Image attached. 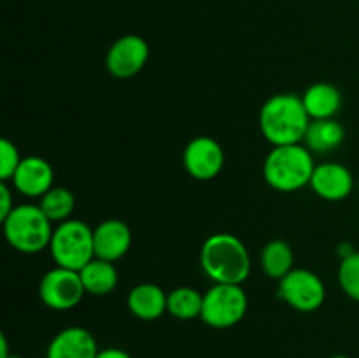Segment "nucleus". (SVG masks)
<instances>
[{"instance_id":"6","label":"nucleus","mask_w":359,"mask_h":358,"mask_svg":"<svg viewBox=\"0 0 359 358\" xmlns=\"http://www.w3.org/2000/svg\"><path fill=\"white\" fill-rule=\"evenodd\" d=\"M248 312V295L242 284L214 283L203 293L202 319L212 329H230L241 323Z\"/></svg>"},{"instance_id":"13","label":"nucleus","mask_w":359,"mask_h":358,"mask_svg":"<svg viewBox=\"0 0 359 358\" xmlns=\"http://www.w3.org/2000/svg\"><path fill=\"white\" fill-rule=\"evenodd\" d=\"M95 256L107 262H118L128 253L132 246V232L121 220H104L97 228H93Z\"/></svg>"},{"instance_id":"15","label":"nucleus","mask_w":359,"mask_h":358,"mask_svg":"<svg viewBox=\"0 0 359 358\" xmlns=\"http://www.w3.org/2000/svg\"><path fill=\"white\" fill-rule=\"evenodd\" d=\"M168 293L154 283H140L130 290L126 305L135 318L154 321L167 312Z\"/></svg>"},{"instance_id":"21","label":"nucleus","mask_w":359,"mask_h":358,"mask_svg":"<svg viewBox=\"0 0 359 358\" xmlns=\"http://www.w3.org/2000/svg\"><path fill=\"white\" fill-rule=\"evenodd\" d=\"M39 207L51 223L58 225L70 220V214L74 213V207H76V199L70 190L63 188V186H53L48 193L41 197Z\"/></svg>"},{"instance_id":"2","label":"nucleus","mask_w":359,"mask_h":358,"mask_svg":"<svg viewBox=\"0 0 359 358\" xmlns=\"http://www.w3.org/2000/svg\"><path fill=\"white\" fill-rule=\"evenodd\" d=\"M200 265L214 283L242 284L251 274V256L238 237L214 234L200 249Z\"/></svg>"},{"instance_id":"19","label":"nucleus","mask_w":359,"mask_h":358,"mask_svg":"<svg viewBox=\"0 0 359 358\" xmlns=\"http://www.w3.org/2000/svg\"><path fill=\"white\" fill-rule=\"evenodd\" d=\"M259 263L262 269L270 279L280 281L286 274H290L294 269V253L293 248L287 244L286 241L280 239H273V241L266 242L259 255Z\"/></svg>"},{"instance_id":"9","label":"nucleus","mask_w":359,"mask_h":358,"mask_svg":"<svg viewBox=\"0 0 359 358\" xmlns=\"http://www.w3.org/2000/svg\"><path fill=\"white\" fill-rule=\"evenodd\" d=\"M149 60V44L135 34L116 39L105 55V69L116 79H130L146 67Z\"/></svg>"},{"instance_id":"5","label":"nucleus","mask_w":359,"mask_h":358,"mask_svg":"<svg viewBox=\"0 0 359 358\" xmlns=\"http://www.w3.org/2000/svg\"><path fill=\"white\" fill-rule=\"evenodd\" d=\"M49 253L56 265L81 270L95 258L93 228L81 220H67L53 230Z\"/></svg>"},{"instance_id":"1","label":"nucleus","mask_w":359,"mask_h":358,"mask_svg":"<svg viewBox=\"0 0 359 358\" xmlns=\"http://www.w3.org/2000/svg\"><path fill=\"white\" fill-rule=\"evenodd\" d=\"M309 125L302 97L294 93L272 95L259 111V130L272 146L304 144Z\"/></svg>"},{"instance_id":"20","label":"nucleus","mask_w":359,"mask_h":358,"mask_svg":"<svg viewBox=\"0 0 359 358\" xmlns=\"http://www.w3.org/2000/svg\"><path fill=\"white\" fill-rule=\"evenodd\" d=\"M203 295L191 286H177L168 291L167 312L177 319H195L202 314Z\"/></svg>"},{"instance_id":"29","label":"nucleus","mask_w":359,"mask_h":358,"mask_svg":"<svg viewBox=\"0 0 359 358\" xmlns=\"http://www.w3.org/2000/svg\"><path fill=\"white\" fill-rule=\"evenodd\" d=\"M358 192H359V178H358Z\"/></svg>"},{"instance_id":"24","label":"nucleus","mask_w":359,"mask_h":358,"mask_svg":"<svg viewBox=\"0 0 359 358\" xmlns=\"http://www.w3.org/2000/svg\"><path fill=\"white\" fill-rule=\"evenodd\" d=\"M0 200H2V206H0V220H6L11 214V211L16 207L13 204V193H11V188L7 186L6 181L0 183Z\"/></svg>"},{"instance_id":"22","label":"nucleus","mask_w":359,"mask_h":358,"mask_svg":"<svg viewBox=\"0 0 359 358\" xmlns=\"http://www.w3.org/2000/svg\"><path fill=\"white\" fill-rule=\"evenodd\" d=\"M339 284L347 297L359 302V251L340 260Z\"/></svg>"},{"instance_id":"18","label":"nucleus","mask_w":359,"mask_h":358,"mask_svg":"<svg viewBox=\"0 0 359 358\" xmlns=\"http://www.w3.org/2000/svg\"><path fill=\"white\" fill-rule=\"evenodd\" d=\"M79 274L86 293L93 295V297H105V295L112 293L118 286L119 277L114 263L97 258V256L90 263H86L79 270Z\"/></svg>"},{"instance_id":"8","label":"nucleus","mask_w":359,"mask_h":358,"mask_svg":"<svg viewBox=\"0 0 359 358\" xmlns=\"http://www.w3.org/2000/svg\"><path fill=\"white\" fill-rule=\"evenodd\" d=\"M277 297L300 312L318 311L326 298L321 277L309 269H293L279 281Z\"/></svg>"},{"instance_id":"17","label":"nucleus","mask_w":359,"mask_h":358,"mask_svg":"<svg viewBox=\"0 0 359 358\" xmlns=\"http://www.w3.org/2000/svg\"><path fill=\"white\" fill-rule=\"evenodd\" d=\"M344 139H346V128L335 118L311 119L304 144L311 153L326 154L342 146Z\"/></svg>"},{"instance_id":"23","label":"nucleus","mask_w":359,"mask_h":358,"mask_svg":"<svg viewBox=\"0 0 359 358\" xmlns=\"http://www.w3.org/2000/svg\"><path fill=\"white\" fill-rule=\"evenodd\" d=\"M21 160L23 158L20 157V151H18L16 144L11 142L7 137H4L0 140V179L6 183L11 181L14 172L20 167Z\"/></svg>"},{"instance_id":"26","label":"nucleus","mask_w":359,"mask_h":358,"mask_svg":"<svg viewBox=\"0 0 359 358\" xmlns=\"http://www.w3.org/2000/svg\"><path fill=\"white\" fill-rule=\"evenodd\" d=\"M11 354L13 353H9V346H7V339H6V336H0V358H9Z\"/></svg>"},{"instance_id":"27","label":"nucleus","mask_w":359,"mask_h":358,"mask_svg":"<svg viewBox=\"0 0 359 358\" xmlns=\"http://www.w3.org/2000/svg\"><path fill=\"white\" fill-rule=\"evenodd\" d=\"M330 358H351V357H347V354H333V357Z\"/></svg>"},{"instance_id":"16","label":"nucleus","mask_w":359,"mask_h":358,"mask_svg":"<svg viewBox=\"0 0 359 358\" xmlns=\"http://www.w3.org/2000/svg\"><path fill=\"white\" fill-rule=\"evenodd\" d=\"M302 102L311 119H332L342 109V93L335 84L319 81L305 90Z\"/></svg>"},{"instance_id":"4","label":"nucleus","mask_w":359,"mask_h":358,"mask_svg":"<svg viewBox=\"0 0 359 358\" xmlns=\"http://www.w3.org/2000/svg\"><path fill=\"white\" fill-rule=\"evenodd\" d=\"M4 235L7 244L23 255H37L49 248L53 237V223L34 204H21L2 220Z\"/></svg>"},{"instance_id":"28","label":"nucleus","mask_w":359,"mask_h":358,"mask_svg":"<svg viewBox=\"0 0 359 358\" xmlns=\"http://www.w3.org/2000/svg\"><path fill=\"white\" fill-rule=\"evenodd\" d=\"M9 358H23V357H20V354H11Z\"/></svg>"},{"instance_id":"10","label":"nucleus","mask_w":359,"mask_h":358,"mask_svg":"<svg viewBox=\"0 0 359 358\" xmlns=\"http://www.w3.org/2000/svg\"><path fill=\"white\" fill-rule=\"evenodd\" d=\"M186 172L196 181H210L224 167L223 146L209 135H200L189 140L182 153Z\"/></svg>"},{"instance_id":"12","label":"nucleus","mask_w":359,"mask_h":358,"mask_svg":"<svg viewBox=\"0 0 359 358\" xmlns=\"http://www.w3.org/2000/svg\"><path fill=\"white\" fill-rule=\"evenodd\" d=\"M13 186L18 193L30 199H41L53 188L55 171L51 164L42 157H27L13 175Z\"/></svg>"},{"instance_id":"14","label":"nucleus","mask_w":359,"mask_h":358,"mask_svg":"<svg viewBox=\"0 0 359 358\" xmlns=\"http://www.w3.org/2000/svg\"><path fill=\"white\" fill-rule=\"evenodd\" d=\"M97 339L84 326H67L49 343L46 358H97Z\"/></svg>"},{"instance_id":"25","label":"nucleus","mask_w":359,"mask_h":358,"mask_svg":"<svg viewBox=\"0 0 359 358\" xmlns=\"http://www.w3.org/2000/svg\"><path fill=\"white\" fill-rule=\"evenodd\" d=\"M97 358H132V354L119 347H105V350L98 351Z\"/></svg>"},{"instance_id":"11","label":"nucleus","mask_w":359,"mask_h":358,"mask_svg":"<svg viewBox=\"0 0 359 358\" xmlns=\"http://www.w3.org/2000/svg\"><path fill=\"white\" fill-rule=\"evenodd\" d=\"M354 175L349 168L339 161H325L316 165L311 179V188L321 199L328 202H340L353 193Z\"/></svg>"},{"instance_id":"3","label":"nucleus","mask_w":359,"mask_h":358,"mask_svg":"<svg viewBox=\"0 0 359 358\" xmlns=\"http://www.w3.org/2000/svg\"><path fill=\"white\" fill-rule=\"evenodd\" d=\"M314 158L305 144L273 146L263 164V178L273 190L291 193L311 185Z\"/></svg>"},{"instance_id":"7","label":"nucleus","mask_w":359,"mask_h":358,"mask_svg":"<svg viewBox=\"0 0 359 358\" xmlns=\"http://www.w3.org/2000/svg\"><path fill=\"white\" fill-rule=\"evenodd\" d=\"M84 284L79 270L56 265L48 270L39 283V297L53 311H70L83 300Z\"/></svg>"}]
</instances>
